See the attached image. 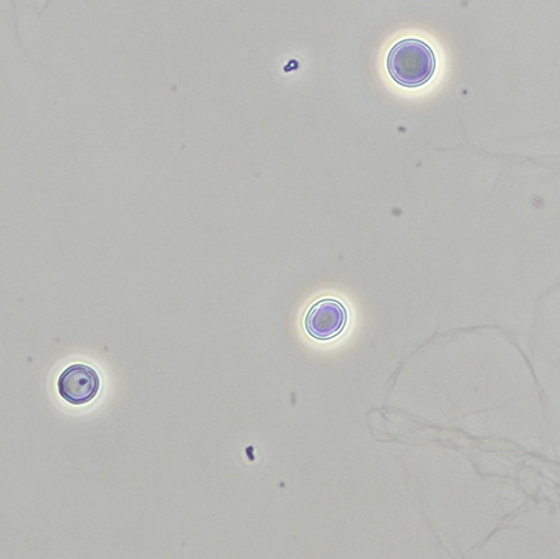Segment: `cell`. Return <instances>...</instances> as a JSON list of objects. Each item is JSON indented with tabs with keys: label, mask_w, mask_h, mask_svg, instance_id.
Masks as SVG:
<instances>
[{
	"label": "cell",
	"mask_w": 560,
	"mask_h": 559,
	"mask_svg": "<svg viewBox=\"0 0 560 559\" xmlns=\"http://www.w3.org/2000/svg\"><path fill=\"white\" fill-rule=\"evenodd\" d=\"M388 75L405 89H420L431 82L438 70V57L431 45L420 38H404L394 44L386 59Z\"/></svg>",
	"instance_id": "6da1fadb"
},
{
	"label": "cell",
	"mask_w": 560,
	"mask_h": 559,
	"mask_svg": "<svg viewBox=\"0 0 560 559\" xmlns=\"http://www.w3.org/2000/svg\"><path fill=\"white\" fill-rule=\"evenodd\" d=\"M348 323L347 307L342 302L324 299L313 304L305 316V329L314 340L328 341L345 333Z\"/></svg>",
	"instance_id": "7a4b0ae2"
},
{
	"label": "cell",
	"mask_w": 560,
	"mask_h": 559,
	"mask_svg": "<svg viewBox=\"0 0 560 559\" xmlns=\"http://www.w3.org/2000/svg\"><path fill=\"white\" fill-rule=\"evenodd\" d=\"M57 387L68 404L84 405L98 396L101 380L95 369L88 364H72L60 374Z\"/></svg>",
	"instance_id": "3957f363"
}]
</instances>
